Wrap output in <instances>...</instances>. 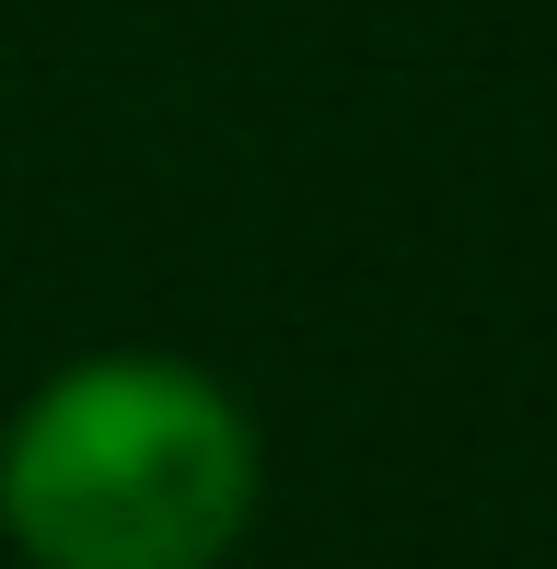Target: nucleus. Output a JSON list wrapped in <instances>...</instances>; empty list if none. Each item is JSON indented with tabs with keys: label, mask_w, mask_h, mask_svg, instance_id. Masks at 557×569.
<instances>
[{
	"label": "nucleus",
	"mask_w": 557,
	"mask_h": 569,
	"mask_svg": "<svg viewBox=\"0 0 557 569\" xmlns=\"http://www.w3.org/2000/svg\"><path fill=\"white\" fill-rule=\"evenodd\" d=\"M244 523L256 430L198 360H70L0 430V535L23 569H221Z\"/></svg>",
	"instance_id": "obj_1"
}]
</instances>
